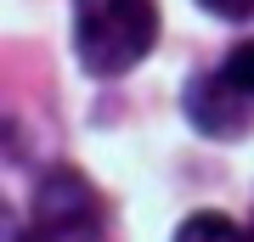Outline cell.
Instances as JSON below:
<instances>
[{"instance_id":"obj_1","label":"cell","mask_w":254,"mask_h":242,"mask_svg":"<svg viewBox=\"0 0 254 242\" xmlns=\"http://www.w3.org/2000/svg\"><path fill=\"white\" fill-rule=\"evenodd\" d=\"M158 45L153 0H73V51L91 79H125Z\"/></svg>"},{"instance_id":"obj_2","label":"cell","mask_w":254,"mask_h":242,"mask_svg":"<svg viewBox=\"0 0 254 242\" xmlns=\"http://www.w3.org/2000/svg\"><path fill=\"white\" fill-rule=\"evenodd\" d=\"M181 107L192 118V130L209 141H237L254 130V40H243L220 68L198 73L187 85Z\"/></svg>"},{"instance_id":"obj_3","label":"cell","mask_w":254,"mask_h":242,"mask_svg":"<svg viewBox=\"0 0 254 242\" xmlns=\"http://www.w3.org/2000/svg\"><path fill=\"white\" fill-rule=\"evenodd\" d=\"M28 242H108L102 197L79 169L57 163L40 175L34 203H28Z\"/></svg>"},{"instance_id":"obj_4","label":"cell","mask_w":254,"mask_h":242,"mask_svg":"<svg viewBox=\"0 0 254 242\" xmlns=\"http://www.w3.org/2000/svg\"><path fill=\"white\" fill-rule=\"evenodd\" d=\"M175 242H249V237L237 231L226 214H209V208H203V214H187V220H181Z\"/></svg>"},{"instance_id":"obj_5","label":"cell","mask_w":254,"mask_h":242,"mask_svg":"<svg viewBox=\"0 0 254 242\" xmlns=\"http://www.w3.org/2000/svg\"><path fill=\"white\" fill-rule=\"evenodd\" d=\"M209 17H226V23H249L254 17V0H198Z\"/></svg>"},{"instance_id":"obj_6","label":"cell","mask_w":254,"mask_h":242,"mask_svg":"<svg viewBox=\"0 0 254 242\" xmlns=\"http://www.w3.org/2000/svg\"><path fill=\"white\" fill-rule=\"evenodd\" d=\"M249 242H254V231H249Z\"/></svg>"}]
</instances>
